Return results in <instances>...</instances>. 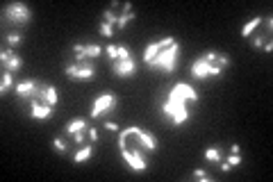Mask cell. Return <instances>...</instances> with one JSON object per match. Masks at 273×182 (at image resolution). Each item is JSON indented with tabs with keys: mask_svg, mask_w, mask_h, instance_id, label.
<instances>
[{
	"mask_svg": "<svg viewBox=\"0 0 273 182\" xmlns=\"http://www.w3.org/2000/svg\"><path fill=\"white\" fill-rule=\"evenodd\" d=\"M119 150L132 171L144 173L148 168V155L157 150V137L144 128H123L119 132Z\"/></svg>",
	"mask_w": 273,
	"mask_h": 182,
	"instance_id": "6da1fadb",
	"label": "cell"
},
{
	"mask_svg": "<svg viewBox=\"0 0 273 182\" xmlns=\"http://www.w3.org/2000/svg\"><path fill=\"white\" fill-rule=\"evenodd\" d=\"M198 103V94L196 89L187 82H180L171 89L166 98L162 100V116L173 125H182L184 121H189L191 116V109L189 105H196Z\"/></svg>",
	"mask_w": 273,
	"mask_h": 182,
	"instance_id": "7a4b0ae2",
	"label": "cell"
},
{
	"mask_svg": "<svg viewBox=\"0 0 273 182\" xmlns=\"http://www.w3.org/2000/svg\"><path fill=\"white\" fill-rule=\"evenodd\" d=\"M178 55H180V44L173 37H164V39L146 46L144 64L148 69H162L166 73H173L175 66H178Z\"/></svg>",
	"mask_w": 273,
	"mask_h": 182,
	"instance_id": "3957f363",
	"label": "cell"
},
{
	"mask_svg": "<svg viewBox=\"0 0 273 182\" xmlns=\"http://www.w3.org/2000/svg\"><path fill=\"white\" fill-rule=\"evenodd\" d=\"M44 94H46V82H41V80H35V78H28V80H21L19 84H16V96H19L21 100H41V103H46L44 100Z\"/></svg>",
	"mask_w": 273,
	"mask_h": 182,
	"instance_id": "277c9868",
	"label": "cell"
},
{
	"mask_svg": "<svg viewBox=\"0 0 273 182\" xmlns=\"http://www.w3.org/2000/svg\"><path fill=\"white\" fill-rule=\"evenodd\" d=\"M64 73L69 75L71 80H94L96 75V66L91 59H73V62H69V64H64Z\"/></svg>",
	"mask_w": 273,
	"mask_h": 182,
	"instance_id": "5b68a950",
	"label": "cell"
},
{
	"mask_svg": "<svg viewBox=\"0 0 273 182\" xmlns=\"http://www.w3.org/2000/svg\"><path fill=\"white\" fill-rule=\"evenodd\" d=\"M3 14H5V21L14 25H28L32 21V10L23 3H10V5L3 7Z\"/></svg>",
	"mask_w": 273,
	"mask_h": 182,
	"instance_id": "8992f818",
	"label": "cell"
},
{
	"mask_svg": "<svg viewBox=\"0 0 273 182\" xmlns=\"http://www.w3.org/2000/svg\"><path fill=\"white\" fill-rule=\"evenodd\" d=\"M116 105H119V96L116 94H100L94 100V105H91V118H100L105 114L114 112Z\"/></svg>",
	"mask_w": 273,
	"mask_h": 182,
	"instance_id": "52a82bcc",
	"label": "cell"
},
{
	"mask_svg": "<svg viewBox=\"0 0 273 182\" xmlns=\"http://www.w3.org/2000/svg\"><path fill=\"white\" fill-rule=\"evenodd\" d=\"M189 73H191V78L194 80H207V78H218L216 71L212 69V66L207 64V59L200 55V57H196L194 62H191V66H189Z\"/></svg>",
	"mask_w": 273,
	"mask_h": 182,
	"instance_id": "ba28073f",
	"label": "cell"
},
{
	"mask_svg": "<svg viewBox=\"0 0 273 182\" xmlns=\"http://www.w3.org/2000/svg\"><path fill=\"white\" fill-rule=\"evenodd\" d=\"M73 53L75 59H94L98 55H103V46L100 44H73Z\"/></svg>",
	"mask_w": 273,
	"mask_h": 182,
	"instance_id": "9c48e42d",
	"label": "cell"
},
{
	"mask_svg": "<svg viewBox=\"0 0 273 182\" xmlns=\"http://www.w3.org/2000/svg\"><path fill=\"white\" fill-rule=\"evenodd\" d=\"M112 71H114L116 78H132L134 71H137V64H134L132 57H128V59H116L114 64H112Z\"/></svg>",
	"mask_w": 273,
	"mask_h": 182,
	"instance_id": "30bf717a",
	"label": "cell"
},
{
	"mask_svg": "<svg viewBox=\"0 0 273 182\" xmlns=\"http://www.w3.org/2000/svg\"><path fill=\"white\" fill-rule=\"evenodd\" d=\"M0 62H3L5 71H10V73H16V71H21V66H23V59H21V55H16L12 48L0 53Z\"/></svg>",
	"mask_w": 273,
	"mask_h": 182,
	"instance_id": "8fae6325",
	"label": "cell"
},
{
	"mask_svg": "<svg viewBox=\"0 0 273 182\" xmlns=\"http://www.w3.org/2000/svg\"><path fill=\"white\" fill-rule=\"evenodd\" d=\"M30 116L39 118V121H46V118L53 116V105L41 103V100H32L30 103Z\"/></svg>",
	"mask_w": 273,
	"mask_h": 182,
	"instance_id": "7c38bea8",
	"label": "cell"
},
{
	"mask_svg": "<svg viewBox=\"0 0 273 182\" xmlns=\"http://www.w3.org/2000/svg\"><path fill=\"white\" fill-rule=\"evenodd\" d=\"M116 12H119V23H116V28L119 30H123L125 25L130 23V21L134 19V10H132V5L130 3H116Z\"/></svg>",
	"mask_w": 273,
	"mask_h": 182,
	"instance_id": "4fadbf2b",
	"label": "cell"
},
{
	"mask_svg": "<svg viewBox=\"0 0 273 182\" xmlns=\"http://www.w3.org/2000/svg\"><path fill=\"white\" fill-rule=\"evenodd\" d=\"M105 53H107V57L112 59V62H116V59H128V57H130V48H128V46L109 44L107 48H105Z\"/></svg>",
	"mask_w": 273,
	"mask_h": 182,
	"instance_id": "5bb4252c",
	"label": "cell"
},
{
	"mask_svg": "<svg viewBox=\"0 0 273 182\" xmlns=\"http://www.w3.org/2000/svg\"><path fill=\"white\" fill-rule=\"evenodd\" d=\"M87 128H89V121H87V118H73V121L64 128V132L69 134V137H73V134L82 132V130H87Z\"/></svg>",
	"mask_w": 273,
	"mask_h": 182,
	"instance_id": "9a60e30c",
	"label": "cell"
},
{
	"mask_svg": "<svg viewBox=\"0 0 273 182\" xmlns=\"http://www.w3.org/2000/svg\"><path fill=\"white\" fill-rule=\"evenodd\" d=\"M91 155H94V143H85V146H80V150L73 155V159L80 164V162H87Z\"/></svg>",
	"mask_w": 273,
	"mask_h": 182,
	"instance_id": "2e32d148",
	"label": "cell"
},
{
	"mask_svg": "<svg viewBox=\"0 0 273 182\" xmlns=\"http://www.w3.org/2000/svg\"><path fill=\"white\" fill-rule=\"evenodd\" d=\"M239 164H241V157H239V153H232L230 155V157H223L221 159V171H232L234 166H239Z\"/></svg>",
	"mask_w": 273,
	"mask_h": 182,
	"instance_id": "e0dca14e",
	"label": "cell"
},
{
	"mask_svg": "<svg viewBox=\"0 0 273 182\" xmlns=\"http://www.w3.org/2000/svg\"><path fill=\"white\" fill-rule=\"evenodd\" d=\"M203 157L207 159V162H221V159H223V153H221V148L218 146H209L203 153Z\"/></svg>",
	"mask_w": 273,
	"mask_h": 182,
	"instance_id": "ac0fdd59",
	"label": "cell"
},
{
	"mask_svg": "<svg viewBox=\"0 0 273 182\" xmlns=\"http://www.w3.org/2000/svg\"><path fill=\"white\" fill-rule=\"evenodd\" d=\"M259 23H262V19H259V16H255V19H250L248 23H246V25H243V28H241V37H250V35H253V32H255V30L259 28Z\"/></svg>",
	"mask_w": 273,
	"mask_h": 182,
	"instance_id": "d6986e66",
	"label": "cell"
},
{
	"mask_svg": "<svg viewBox=\"0 0 273 182\" xmlns=\"http://www.w3.org/2000/svg\"><path fill=\"white\" fill-rule=\"evenodd\" d=\"M44 100L48 105H57V89H55V84H46V94H44Z\"/></svg>",
	"mask_w": 273,
	"mask_h": 182,
	"instance_id": "ffe728a7",
	"label": "cell"
},
{
	"mask_svg": "<svg viewBox=\"0 0 273 182\" xmlns=\"http://www.w3.org/2000/svg\"><path fill=\"white\" fill-rule=\"evenodd\" d=\"M14 84V75L10 73V71H5L3 73V82H0V94H7V89Z\"/></svg>",
	"mask_w": 273,
	"mask_h": 182,
	"instance_id": "44dd1931",
	"label": "cell"
},
{
	"mask_svg": "<svg viewBox=\"0 0 273 182\" xmlns=\"http://www.w3.org/2000/svg\"><path fill=\"white\" fill-rule=\"evenodd\" d=\"M53 146H55V150H57V153H64V155L69 153V143H66L62 137H55L53 139Z\"/></svg>",
	"mask_w": 273,
	"mask_h": 182,
	"instance_id": "7402d4cb",
	"label": "cell"
},
{
	"mask_svg": "<svg viewBox=\"0 0 273 182\" xmlns=\"http://www.w3.org/2000/svg\"><path fill=\"white\" fill-rule=\"evenodd\" d=\"M191 180H203V182H212V175H209L207 171H203V168H196V171H191Z\"/></svg>",
	"mask_w": 273,
	"mask_h": 182,
	"instance_id": "603a6c76",
	"label": "cell"
},
{
	"mask_svg": "<svg viewBox=\"0 0 273 182\" xmlns=\"http://www.w3.org/2000/svg\"><path fill=\"white\" fill-rule=\"evenodd\" d=\"M98 30H100V35L103 37H114V25H109V23H105V21H100V25H98Z\"/></svg>",
	"mask_w": 273,
	"mask_h": 182,
	"instance_id": "cb8c5ba5",
	"label": "cell"
},
{
	"mask_svg": "<svg viewBox=\"0 0 273 182\" xmlns=\"http://www.w3.org/2000/svg\"><path fill=\"white\" fill-rule=\"evenodd\" d=\"M5 39H7V44H10V46H19L21 44V35H19V32H10Z\"/></svg>",
	"mask_w": 273,
	"mask_h": 182,
	"instance_id": "d4e9b609",
	"label": "cell"
},
{
	"mask_svg": "<svg viewBox=\"0 0 273 182\" xmlns=\"http://www.w3.org/2000/svg\"><path fill=\"white\" fill-rule=\"evenodd\" d=\"M105 130H107V132H119V125L112 123V121H107V123H105Z\"/></svg>",
	"mask_w": 273,
	"mask_h": 182,
	"instance_id": "484cf974",
	"label": "cell"
},
{
	"mask_svg": "<svg viewBox=\"0 0 273 182\" xmlns=\"http://www.w3.org/2000/svg\"><path fill=\"white\" fill-rule=\"evenodd\" d=\"M89 139H91V143H96V139H98V130L96 128H89Z\"/></svg>",
	"mask_w": 273,
	"mask_h": 182,
	"instance_id": "4316f807",
	"label": "cell"
},
{
	"mask_svg": "<svg viewBox=\"0 0 273 182\" xmlns=\"http://www.w3.org/2000/svg\"><path fill=\"white\" fill-rule=\"evenodd\" d=\"M239 150H241V148H239V143H232V146H230V153H239Z\"/></svg>",
	"mask_w": 273,
	"mask_h": 182,
	"instance_id": "83f0119b",
	"label": "cell"
}]
</instances>
